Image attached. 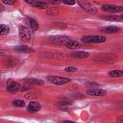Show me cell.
<instances>
[{"label": "cell", "instance_id": "cell-13", "mask_svg": "<svg viewBox=\"0 0 123 123\" xmlns=\"http://www.w3.org/2000/svg\"><path fill=\"white\" fill-rule=\"evenodd\" d=\"M64 46H65L66 48H69V49H76V48H79V47H80V44H79V42H77L76 40H73V39L68 38V39L65 41Z\"/></svg>", "mask_w": 123, "mask_h": 123}, {"label": "cell", "instance_id": "cell-1", "mask_svg": "<svg viewBox=\"0 0 123 123\" xmlns=\"http://www.w3.org/2000/svg\"><path fill=\"white\" fill-rule=\"evenodd\" d=\"M105 36H86L82 37V41L84 43H102L106 41Z\"/></svg>", "mask_w": 123, "mask_h": 123}, {"label": "cell", "instance_id": "cell-17", "mask_svg": "<svg viewBox=\"0 0 123 123\" xmlns=\"http://www.w3.org/2000/svg\"><path fill=\"white\" fill-rule=\"evenodd\" d=\"M27 22H28L29 26L31 27V30H33V31H37V30L38 24H37V22L35 19H33V18H31V17H28V18H27Z\"/></svg>", "mask_w": 123, "mask_h": 123}, {"label": "cell", "instance_id": "cell-2", "mask_svg": "<svg viewBox=\"0 0 123 123\" xmlns=\"http://www.w3.org/2000/svg\"><path fill=\"white\" fill-rule=\"evenodd\" d=\"M76 2L79 4V6L84 10L86 11V12L88 13H91V14H94L97 12V10L94 6H92L89 2H87L86 0H76Z\"/></svg>", "mask_w": 123, "mask_h": 123}, {"label": "cell", "instance_id": "cell-25", "mask_svg": "<svg viewBox=\"0 0 123 123\" xmlns=\"http://www.w3.org/2000/svg\"><path fill=\"white\" fill-rule=\"evenodd\" d=\"M86 86H89V87H91V88H94V87H97L99 85H98L97 83H87Z\"/></svg>", "mask_w": 123, "mask_h": 123}, {"label": "cell", "instance_id": "cell-27", "mask_svg": "<svg viewBox=\"0 0 123 123\" xmlns=\"http://www.w3.org/2000/svg\"><path fill=\"white\" fill-rule=\"evenodd\" d=\"M49 2L51 4H59V3L62 2V0H49Z\"/></svg>", "mask_w": 123, "mask_h": 123}, {"label": "cell", "instance_id": "cell-14", "mask_svg": "<svg viewBox=\"0 0 123 123\" xmlns=\"http://www.w3.org/2000/svg\"><path fill=\"white\" fill-rule=\"evenodd\" d=\"M103 19L110 20V21H122L123 17L122 15H104L102 16Z\"/></svg>", "mask_w": 123, "mask_h": 123}, {"label": "cell", "instance_id": "cell-20", "mask_svg": "<svg viewBox=\"0 0 123 123\" xmlns=\"http://www.w3.org/2000/svg\"><path fill=\"white\" fill-rule=\"evenodd\" d=\"M109 75L112 78H115V77H121L123 75V71L122 70H112L109 73Z\"/></svg>", "mask_w": 123, "mask_h": 123}, {"label": "cell", "instance_id": "cell-10", "mask_svg": "<svg viewBox=\"0 0 123 123\" xmlns=\"http://www.w3.org/2000/svg\"><path fill=\"white\" fill-rule=\"evenodd\" d=\"M120 29L116 26H106L101 28V32L106 34H115V33H118Z\"/></svg>", "mask_w": 123, "mask_h": 123}, {"label": "cell", "instance_id": "cell-16", "mask_svg": "<svg viewBox=\"0 0 123 123\" xmlns=\"http://www.w3.org/2000/svg\"><path fill=\"white\" fill-rule=\"evenodd\" d=\"M32 5L35 8H38V9H46L48 8V4L44 1H34L32 3Z\"/></svg>", "mask_w": 123, "mask_h": 123}, {"label": "cell", "instance_id": "cell-5", "mask_svg": "<svg viewBox=\"0 0 123 123\" xmlns=\"http://www.w3.org/2000/svg\"><path fill=\"white\" fill-rule=\"evenodd\" d=\"M102 10L105 12H123V7L122 6H117V5H104L102 6Z\"/></svg>", "mask_w": 123, "mask_h": 123}, {"label": "cell", "instance_id": "cell-7", "mask_svg": "<svg viewBox=\"0 0 123 123\" xmlns=\"http://www.w3.org/2000/svg\"><path fill=\"white\" fill-rule=\"evenodd\" d=\"M87 95H90V96H105L107 95V90L105 89H100V88H97V87H94V88H90L86 91Z\"/></svg>", "mask_w": 123, "mask_h": 123}, {"label": "cell", "instance_id": "cell-29", "mask_svg": "<svg viewBox=\"0 0 123 123\" xmlns=\"http://www.w3.org/2000/svg\"><path fill=\"white\" fill-rule=\"evenodd\" d=\"M25 2H27V3H29V4H31L32 5V3L34 2V0H24Z\"/></svg>", "mask_w": 123, "mask_h": 123}, {"label": "cell", "instance_id": "cell-3", "mask_svg": "<svg viewBox=\"0 0 123 123\" xmlns=\"http://www.w3.org/2000/svg\"><path fill=\"white\" fill-rule=\"evenodd\" d=\"M47 80L57 86H62V85H65L67 83L70 82L69 78H65V77H60V76H48Z\"/></svg>", "mask_w": 123, "mask_h": 123}, {"label": "cell", "instance_id": "cell-8", "mask_svg": "<svg viewBox=\"0 0 123 123\" xmlns=\"http://www.w3.org/2000/svg\"><path fill=\"white\" fill-rule=\"evenodd\" d=\"M69 37H67L66 36H55V37H50V40L52 41V42H54V43H56V44H63L64 45V43H65V41L68 39Z\"/></svg>", "mask_w": 123, "mask_h": 123}, {"label": "cell", "instance_id": "cell-18", "mask_svg": "<svg viewBox=\"0 0 123 123\" xmlns=\"http://www.w3.org/2000/svg\"><path fill=\"white\" fill-rule=\"evenodd\" d=\"M15 50L18 52H22V53H33L34 52V49H32L28 46H18L15 48Z\"/></svg>", "mask_w": 123, "mask_h": 123}, {"label": "cell", "instance_id": "cell-15", "mask_svg": "<svg viewBox=\"0 0 123 123\" xmlns=\"http://www.w3.org/2000/svg\"><path fill=\"white\" fill-rule=\"evenodd\" d=\"M88 56H89V54L85 51H78V52L72 53V57L77 58V59H84V58H87Z\"/></svg>", "mask_w": 123, "mask_h": 123}, {"label": "cell", "instance_id": "cell-23", "mask_svg": "<svg viewBox=\"0 0 123 123\" xmlns=\"http://www.w3.org/2000/svg\"><path fill=\"white\" fill-rule=\"evenodd\" d=\"M62 2L65 5H74L76 3V0H62Z\"/></svg>", "mask_w": 123, "mask_h": 123}, {"label": "cell", "instance_id": "cell-22", "mask_svg": "<svg viewBox=\"0 0 123 123\" xmlns=\"http://www.w3.org/2000/svg\"><path fill=\"white\" fill-rule=\"evenodd\" d=\"M76 70H77V68L74 67V66H67V67L64 68V71L65 72H75Z\"/></svg>", "mask_w": 123, "mask_h": 123}, {"label": "cell", "instance_id": "cell-21", "mask_svg": "<svg viewBox=\"0 0 123 123\" xmlns=\"http://www.w3.org/2000/svg\"><path fill=\"white\" fill-rule=\"evenodd\" d=\"M12 104H13V106H15V107H24V106H25V102H24L23 100H21V99H16V100H14V101L12 102Z\"/></svg>", "mask_w": 123, "mask_h": 123}, {"label": "cell", "instance_id": "cell-9", "mask_svg": "<svg viewBox=\"0 0 123 123\" xmlns=\"http://www.w3.org/2000/svg\"><path fill=\"white\" fill-rule=\"evenodd\" d=\"M20 88H21L20 85H19L18 83H16V82H12V83H10V84L7 86V90H8L9 92H12V93H16V92H18V91L20 90Z\"/></svg>", "mask_w": 123, "mask_h": 123}, {"label": "cell", "instance_id": "cell-26", "mask_svg": "<svg viewBox=\"0 0 123 123\" xmlns=\"http://www.w3.org/2000/svg\"><path fill=\"white\" fill-rule=\"evenodd\" d=\"M6 55H8V52L6 50L0 49V56H6Z\"/></svg>", "mask_w": 123, "mask_h": 123}, {"label": "cell", "instance_id": "cell-28", "mask_svg": "<svg viewBox=\"0 0 123 123\" xmlns=\"http://www.w3.org/2000/svg\"><path fill=\"white\" fill-rule=\"evenodd\" d=\"M4 10H5V7H4V5L0 4V13H1L2 12H4Z\"/></svg>", "mask_w": 123, "mask_h": 123}, {"label": "cell", "instance_id": "cell-30", "mask_svg": "<svg viewBox=\"0 0 123 123\" xmlns=\"http://www.w3.org/2000/svg\"><path fill=\"white\" fill-rule=\"evenodd\" d=\"M121 120H122V116H121V117H119V118H118V121H121Z\"/></svg>", "mask_w": 123, "mask_h": 123}, {"label": "cell", "instance_id": "cell-4", "mask_svg": "<svg viewBox=\"0 0 123 123\" xmlns=\"http://www.w3.org/2000/svg\"><path fill=\"white\" fill-rule=\"evenodd\" d=\"M18 32H19V37H21V39L25 41H29L31 39V30L28 27L21 25L18 28Z\"/></svg>", "mask_w": 123, "mask_h": 123}, {"label": "cell", "instance_id": "cell-24", "mask_svg": "<svg viewBox=\"0 0 123 123\" xmlns=\"http://www.w3.org/2000/svg\"><path fill=\"white\" fill-rule=\"evenodd\" d=\"M2 2L6 5H13V4H15L16 0H2Z\"/></svg>", "mask_w": 123, "mask_h": 123}, {"label": "cell", "instance_id": "cell-6", "mask_svg": "<svg viewBox=\"0 0 123 123\" xmlns=\"http://www.w3.org/2000/svg\"><path fill=\"white\" fill-rule=\"evenodd\" d=\"M116 59L115 56H113L112 54H103L101 56H98L96 58V61H99V62H112L114 60Z\"/></svg>", "mask_w": 123, "mask_h": 123}, {"label": "cell", "instance_id": "cell-19", "mask_svg": "<svg viewBox=\"0 0 123 123\" xmlns=\"http://www.w3.org/2000/svg\"><path fill=\"white\" fill-rule=\"evenodd\" d=\"M10 32V27L5 24H0V36H4L9 34Z\"/></svg>", "mask_w": 123, "mask_h": 123}, {"label": "cell", "instance_id": "cell-11", "mask_svg": "<svg viewBox=\"0 0 123 123\" xmlns=\"http://www.w3.org/2000/svg\"><path fill=\"white\" fill-rule=\"evenodd\" d=\"M40 108H41V105H40L37 101H32V102H30L29 105H28V111L35 112V111H39Z\"/></svg>", "mask_w": 123, "mask_h": 123}, {"label": "cell", "instance_id": "cell-12", "mask_svg": "<svg viewBox=\"0 0 123 123\" xmlns=\"http://www.w3.org/2000/svg\"><path fill=\"white\" fill-rule=\"evenodd\" d=\"M25 84L27 85H36V86H41L44 85V82L40 79H35V78H28V79H24L23 81Z\"/></svg>", "mask_w": 123, "mask_h": 123}]
</instances>
